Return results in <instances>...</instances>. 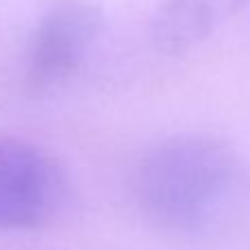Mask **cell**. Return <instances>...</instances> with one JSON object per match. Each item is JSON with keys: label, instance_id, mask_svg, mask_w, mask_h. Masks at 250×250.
I'll return each mask as SVG.
<instances>
[{"label": "cell", "instance_id": "obj_1", "mask_svg": "<svg viewBox=\"0 0 250 250\" xmlns=\"http://www.w3.org/2000/svg\"><path fill=\"white\" fill-rule=\"evenodd\" d=\"M248 195V168L226 142L180 135L153 146L133 175V197L153 226L208 235L226 226Z\"/></svg>", "mask_w": 250, "mask_h": 250}, {"label": "cell", "instance_id": "obj_2", "mask_svg": "<svg viewBox=\"0 0 250 250\" xmlns=\"http://www.w3.org/2000/svg\"><path fill=\"white\" fill-rule=\"evenodd\" d=\"M104 31V16L91 2L66 0L38 20L24 56V84L33 95L64 86L93 51Z\"/></svg>", "mask_w": 250, "mask_h": 250}, {"label": "cell", "instance_id": "obj_3", "mask_svg": "<svg viewBox=\"0 0 250 250\" xmlns=\"http://www.w3.org/2000/svg\"><path fill=\"white\" fill-rule=\"evenodd\" d=\"M69 182L42 148L0 135V230H33L62 210Z\"/></svg>", "mask_w": 250, "mask_h": 250}, {"label": "cell", "instance_id": "obj_4", "mask_svg": "<svg viewBox=\"0 0 250 250\" xmlns=\"http://www.w3.org/2000/svg\"><path fill=\"white\" fill-rule=\"evenodd\" d=\"M246 0H164L151 20V42L160 53L180 56L199 47Z\"/></svg>", "mask_w": 250, "mask_h": 250}]
</instances>
